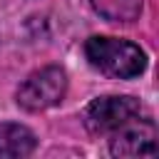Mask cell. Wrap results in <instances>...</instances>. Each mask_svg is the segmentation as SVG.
<instances>
[{"instance_id": "6da1fadb", "label": "cell", "mask_w": 159, "mask_h": 159, "mask_svg": "<svg viewBox=\"0 0 159 159\" xmlns=\"http://www.w3.org/2000/svg\"><path fill=\"white\" fill-rule=\"evenodd\" d=\"M84 55L94 70L114 80L139 77L147 67V55L139 45L119 37H89L84 42Z\"/></svg>"}, {"instance_id": "7a4b0ae2", "label": "cell", "mask_w": 159, "mask_h": 159, "mask_svg": "<svg viewBox=\"0 0 159 159\" xmlns=\"http://www.w3.org/2000/svg\"><path fill=\"white\" fill-rule=\"evenodd\" d=\"M144 107L139 99L127 97V94H107V97H97L92 99L84 112H82V122L87 127L89 134L94 137H109L117 129L127 127L129 122L144 117Z\"/></svg>"}, {"instance_id": "3957f363", "label": "cell", "mask_w": 159, "mask_h": 159, "mask_svg": "<svg viewBox=\"0 0 159 159\" xmlns=\"http://www.w3.org/2000/svg\"><path fill=\"white\" fill-rule=\"evenodd\" d=\"M67 92V75L57 65H47L35 70L20 87H17V104L25 112H45L65 99Z\"/></svg>"}, {"instance_id": "277c9868", "label": "cell", "mask_w": 159, "mask_h": 159, "mask_svg": "<svg viewBox=\"0 0 159 159\" xmlns=\"http://www.w3.org/2000/svg\"><path fill=\"white\" fill-rule=\"evenodd\" d=\"M109 152L114 157H152L157 152V124L149 114L129 122L109 134Z\"/></svg>"}, {"instance_id": "5b68a950", "label": "cell", "mask_w": 159, "mask_h": 159, "mask_svg": "<svg viewBox=\"0 0 159 159\" xmlns=\"http://www.w3.org/2000/svg\"><path fill=\"white\" fill-rule=\"evenodd\" d=\"M35 134L15 122L0 124V157H30L35 152Z\"/></svg>"}, {"instance_id": "8992f818", "label": "cell", "mask_w": 159, "mask_h": 159, "mask_svg": "<svg viewBox=\"0 0 159 159\" xmlns=\"http://www.w3.org/2000/svg\"><path fill=\"white\" fill-rule=\"evenodd\" d=\"M92 7L109 22H132L142 12V0H92Z\"/></svg>"}]
</instances>
